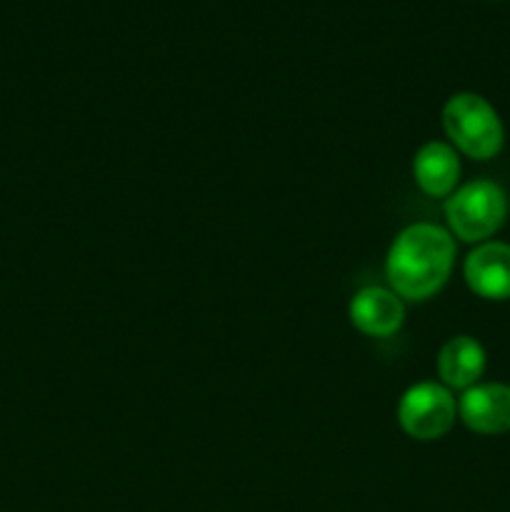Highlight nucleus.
Here are the masks:
<instances>
[{
  "mask_svg": "<svg viewBox=\"0 0 510 512\" xmlns=\"http://www.w3.org/2000/svg\"><path fill=\"white\" fill-rule=\"evenodd\" d=\"M453 260V238L438 225L418 223L395 238L385 270H388L395 295L408 300H425L443 288Z\"/></svg>",
  "mask_w": 510,
  "mask_h": 512,
  "instance_id": "obj_1",
  "label": "nucleus"
},
{
  "mask_svg": "<svg viewBox=\"0 0 510 512\" xmlns=\"http://www.w3.org/2000/svg\"><path fill=\"white\" fill-rule=\"evenodd\" d=\"M443 125L448 138L475 160H488L503 148V125L485 98L458 93L445 103Z\"/></svg>",
  "mask_w": 510,
  "mask_h": 512,
  "instance_id": "obj_2",
  "label": "nucleus"
},
{
  "mask_svg": "<svg viewBox=\"0 0 510 512\" xmlns=\"http://www.w3.org/2000/svg\"><path fill=\"white\" fill-rule=\"evenodd\" d=\"M505 213H508V200H505L503 188L490 180H473L463 185L445 203L448 225L465 243L490 238L503 225Z\"/></svg>",
  "mask_w": 510,
  "mask_h": 512,
  "instance_id": "obj_3",
  "label": "nucleus"
},
{
  "mask_svg": "<svg viewBox=\"0 0 510 512\" xmlns=\"http://www.w3.org/2000/svg\"><path fill=\"white\" fill-rule=\"evenodd\" d=\"M398 420L410 438H443L455 420V400L438 383H418L400 398Z\"/></svg>",
  "mask_w": 510,
  "mask_h": 512,
  "instance_id": "obj_4",
  "label": "nucleus"
},
{
  "mask_svg": "<svg viewBox=\"0 0 510 512\" xmlns=\"http://www.w3.org/2000/svg\"><path fill=\"white\" fill-rule=\"evenodd\" d=\"M465 280L480 298H510V245L485 243L465 260Z\"/></svg>",
  "mask_w": 510,
  "mask_h": 512,
  "instance_id": "obj_5",
  "label": "nucleus"
},
{
  "mask_svg": "<svg viewBox=\"0 0 510 512\" xmlns=\"http://www.w3.org/2000/svg\"><path fill=\"white\" fill-rule=\"evenodd\" d=\"M460 418L475 433H505L510 430L508 385H475L460 398Z\"/></svg>",
  "mask_w": 510,
  "mask_h": 512,
  "instance_id": "obj_6",
  "label": "nucleus"
},
{
  "mask_svg": "<svg viewBox=\"0 0 510 512\" xmlns=\"http://www.w3.org/2000/svg\"><path fill=\"white\" fill-rule=\"evenodd\" d=\"M405 308L400 295L385 288H365L350 300V320L373 338H388L403 325Z\"/></svg>",
  "mask_w": 510,
  "mask_h": 512,
  "instance_id": "obj_7",
  "label": "nucleus"
},
{
  "mask_svg": "<svg viewBox=\"0 0 510 512\" xmlns=\"http://www.w3.org/2000/svg\"><path fill=\"white\" fill-rule=\"evenodd\" d=\"M415 183L433 198H443L455 188L460 175L458 155L445 143H428L418 150L413 163Z\"/></svg>",
  "mask_w": 510,
  "mask_h": 512,
  "instance_id": "obj_8",
  "label": "nucleus"
},
{
  "mask_svg": "<svg viewBox=\"0 0 510 512\" xmlns=\"http://www.w3.org/2000/svg\"><path fill=\"white\" fill-rule=\"evenodd\" d=\"M485 370V353L478 340L468 335L448 340L440 350L438 373L450 388H470Z\"/></svg>",
  "mask_w": 510,
  "mask_h": 512,
  "instance_id": "obj_9",
  "label": "nucleus"
}]
</instances>
